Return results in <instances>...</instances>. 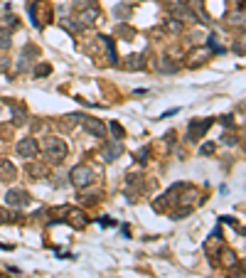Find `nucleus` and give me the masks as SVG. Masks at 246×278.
<instances>
[{
  "instance_id": "obj_2",
  "label": "nucleus",
  "mask_w": 246,
  "mask_h": 278,
  "mask_svg": "<svg viewBox=\"0 0 246 278\" xmlns=\"http://www.w3.org/2000/svg\"><path fill=\"white\" fill-rule=\"evenodd\" d=\"M96 170L91 165H76L72 172H69V182L74 187H79V190H84V187L94 185L96 182Z\"/></svg>"
},
{
  "instance_id": "obj_17",
  "label": "nucleus",
  "mask_w": 246,
  "mask_h": 278,
  "mask_svg": "<svg viewBox=\"0 0 246 278\" xmlns=\"http://www.w3.org/2000/svg\"><path fill=\"white\" fill-rule=\"evenodd\" d=\"M207 44H209V50H212V52H217V55H222V52H224V47H219V42H217V35H209Z\"/></svg>"
},
{
  "instance_id": "obj_32",
  "label": "nucleus",
  "mask_w": 246,
  "mask_h": 278,
  "mask_svg": "<svg viewBox=\"0 0 246 278\" xmlns=\"http://www.w3.org/2000/svg\"><path fill=\"white\" fill-rule=\"evenodd\" d=\"M234 50L239 52V57H244V42H239V44H234Z\"/></svg>"
},
{
  "instance_id": "obj_26",
  "label": "nucleus",
  "mask_w": 246,
  "mask_h": 278,
  "mask_svg": "<svg viewBox=\"0 0 246 278\" xmlns=\"http://www.w3.org/2000/svg\"><path fill=\"white\" fill-rule=\"evenodd\" d=\"M148 155H151V146H143V148H140V150H138V153H135V158H138L140 163H143V160H145Z\"/></svg>"
},
{
  "instance_id": "obj_11",
  "label": "nucleus",
  "mask_w": 246,
  "mask_h": 278,
  "mask_svg": "<svg viewBox=\"0 0 246 278\" xmlns=\"http://www.w3.org/2000/svg\"><path fill=\"white\" fill-rule=\"evenodd\" d=\"M123 69H126V72H138V69H145V57H143V55L126 57V62H123Z\"/></svg>"
},
{
  "instance_id": "obj_35",
  "label": "nucleus",
  "mask_w": 246,
  "mask_h": 278,
  "mask_svg": "<svg viewBox=\"0 0 246 278\" xmlns=\"http://www.w3.org/2000/svg\"><path fill=\"white\" fill-rule=\"evenodd\" d=\"M99 222H101V224H104V226H114V219H99Z\"/></svg>"
},
{
  "instance_id": "obj_27",
  "label": "nucleus",
  "mask_w": 246,
  "mask_h": 278,
  "mask_svg": "<svg viewBox=\"0 0 246 278\" xmlns=\"http://www.w3.org/2000/svg\"><path fill=\"white\" fill-rule=\"evenodd\" d=\"M214 150H217V146H214V143H205V146L200 148V155H212Z\"/></svg>"
},
{
  "instance_id": "obj_28",
  "label": "nucleus",
  "mask_w": 246,
  "mask_h": 278,
  "mask_svg": "<svg viewBox=\"0 0 246 278\" xmlns=\"http://www.w3.org/2000/svg\"><path fill=\"white\" fill-rule=\"evenodd\" d=\"M89 5H94V0H74L76 10H84V8H89Z\"/></svg>"
},
{
  "instance_id": "obj_29",
  "label": "nucleus",
  "mask_w": 246,
  "mask_h": 278,
  "mask_svg": "<svg viewBox=\"0 0 246 278\" xmlns=\"http://www.w3.org/2000/svg\"><path fill=\"white\" fill-rule=\"evenodd\" d=\"M222 138H224V143H227V146H236V141H239V138H236V135H231V133H224Z\"/></svg>"
},
{
  "instance_id": "obj_36",
  "label": "nucleus",
  "mask_w": 246,
  "mask_h": 278,
  "mask_svg": "<svg viewBox=\"0 0 246 278\" xmlns=\"http://www.w3.org/2000/svg\"><path fill=\"white\" fill-rule=\"evenodd\" d=\"M5 67H8V62H5V59H3V62H0V69H5Z\"/></svg>"
},
{
  "instance_id": "obj_7",
  "label": "nucleus",
  "mask_w": 246,
  "mask_h": 278,
  "mask_svg": "<svg viewBox=\"0 0 246 278\" xmlns=\"http://www.w3.org/2000/svg\"><path fill=\"white\" fill-rule=\"evenodd\" d=\"M123 153V146H121V141H109L104 148H101V160L104 163H114L116 158Z\"/></svg>"
},
{
  "instance_id": "obj_20",
  "label": "nucleus",
  "mask_w": 246,
  "mask_h": 278,
  "mask_svg": "<svg viewBox=\"0 0 246 278\" xmlns=\"http://www.w3.org/2000/svg\"><path fill=\"white\" fill-rule=\"evenodd\" d=\"M59 25H62V27H67L69 32H79V30L84 27V25H79V22H72V20H59Z\"/></svg>"
},
{
  "instance_id": "obj_12",
  "label": "nucleus",
  "mask_w": 246,
  "mask_h": 278,
  "mask_svg": "<svg viewBox=\"0 0 246 278\" xmlns=\"http://www.w3.org/2000/svg\"><path fill=\"white\" fill-rule=\"evenodd\" d=\"M10 111H13V123L15 126H25L27 123V111L18 106V104H10Z\"/></svg>"
},
{
  "instance_id": "obj_9",
  "label": "nucleus",
  "mask_w": 246,
  "mask_h": 278,
  "mask_svg": "<svg viewBox=\"0 0 246 278\" xmlns=\"http://www.w3.org/2000/svg\"><path fill=\"white\" fill-rule=\"evenodd\" d=\"M67 217H64V222H69L72 226H79V229H84L86 224H89V217L84 214V212H79V209H69L67 207V212H64Z\"/></svg>"
},
{
  "instance_id": "obj_21",
  "label": "nucleus",
  "mask_w": 246,
  "mask_h": 278,
  "mask_svg": "<svg viewBox=\"0 0 246 278\" xmlns=\"http://www.w3.org/2000/svg\"><path fill=\"white\" fill-rule=\"evenodd\" d=\"M13 44V39H10V32L8 30H0V50H8Z\"/></svg>"
},
{
  "instance_id": "obj_6",
  "label": "nucleus",
  "mask_w": 246,
  "mask_h": 278,
  "mask_svg": "<svg viewBox=\"0 0 246 278\" xmlns=\"http://www.w3.org/2000/svg\"><path fill=\"white\" fill-rule=\"evenodd\" d=\"M214 123V118H205V121H192L189 123V130H187V138L189 141H197V138H202L205 133L209 130V126Z\"/></svg>"
},
{
  "instance_id": "obj_19",
  "label": "nucleus",
  "mask_w": 246,
  "mask_h": 278,
  "mask_svg": "<svg viewBox=\"0 0 246 278\" xmlns=\"http://www.w3.org/2000/svg\"><path fill=\"white\" fill-rule=\"evenodd\" d=\"M128 13H131V8H128V5L114 8V18H118V20H128Z\"/></svg>"
},
{
  "instance_id": "obj_8",
  "label": "nucleus",
  "mask_w": 246,
  "mask_h": 278,
  "mask_svg": "<svg viewBox=\"0 0 246 278\" xmlns=\"http://www.w3.org/2000/svg\"><path fill=\"white\" fill-rule=\"evenodd\" d=\"M96 20H101V10L96 8V5H89V8H84V10H79V25H94Z\"/></svg>"
},
{
  "instance_id": "obj_3",
  "label": "nucleus",
  "mask_w": 246,
  "mask_h": 278,
  "mask_svg": "<svg viewBox=\"0 0 246 278\" xmlns=\"http://www.w3.org/2000/svg\"><path fill=\"white\" fill-rule=\"evenodd\" d=\"M81 118V128L94 138H106V123L101 118H91V116H79Z\"/></svg>"
},
{
  "instance_id": "obj_14",
  "label": "nucleus",
  "mask_w": 246,
  "mask_h": 278,
  "mask_svg": "<svg viewBox=\"0 0 246 278\" xmlns=\"http://www.w3.org/2000/svg\"><path fill=\"white\" fill-rule=\"evenodd\" d=\"M222 266H227V268H234L236 266V254L234 251H222Z\"/></svg>"
},
{
  "instance_id": "obj_34",
  "label": "nucleus",
  "mask_w": 246,
  "mask_h": 278,
  "mask_svg": "<svg viewBox=\"0 0 246 278\" xmlns=\"http://www.w3.org/2000/svg\"><path fill=\"white\" fill-rule=\"evenodd\" d=\"M222 222H227V224H234V226H236V219H234V217H222Z\"/></svg>"
},
{
  "instance_id": "obj_31",
  "label": "nucleus",
  "mask_w": 246,
  "mask_h": 278,
  "mask_svg": "<svg viewBox=\"0 0 246 278\" xmlns=\"http://www.w3.org/2000/svg\"><path fill=\"white\" fill-rule=\"evenodd\" d=\"M175 113H180V109H170V111H165L160 118H170V116H175Z\"/></svg>"
},
{
  "instance_id": "obj_30",
  "label": "nucleus",
  "mask_w": 246,
  "mask_h": 278,
  "mask_svg": "<svg viewBox=\"0 0 246 278\" xmlns=\"http://www.w3.org/2000/svg\"><path fill=\"white\" fill-rule=\"evenodd\" d=\"M27 172H30V175H42L44 170H42V167H37V165H30V167H27Z\"/></svg>"
},
{
  "instance_id": "obj_16",
  "label": "nucleus",
  "mask_w": 246,
  "mask_h": 278,
  "mask_svg": "<svg viewBox=\"0 0 246 278\" xmlns=\"http://www.w3.org/2000/svg\"><path fill=\"white\" fill-rule=\"evenodd\" d=\"M109 128H111V133H114L116 138L121 141V138H126V130H123V126L118 123V121H114V123H109Z\"/></svg>"
},
{
  "instance_id": "obj_18",
  "label": "nucleus",
  "mask_w": 246,
  "mask_h": 278,
  "mask_svg": "<svg viewBox=\"0 0 246 278\" xmlns=\"http://www.w3.org/2000/svg\"><path fill=\"white\" fill-rule=\"evenodd\" d=\"M101 39V42H104V44H106V52H109V59H111V62H116V52H114V39L111 37H99Z\"/></svg>"
},
{
  "instance_id": "obj_1",
  "label": "nucleus",
  "mask_w": 246,
  "mask_h": 278,
  "mask_svg": "<svg viewBox=\"0 0 246 278\" xmlns=\"http://www.w3.org/2000/svg\"><path fill=\"white\" fill-rule=\"evenodd\" d=\"M42 150H44V158L50 163H62L67 158V143L62 138H57V135H47L42 141Z\"/></svg>"
},
{
  "instance_id": "obj_15",
  "label": "nucleus",
  "mask_w": 246,
  "mask_h": 278,
  "mask_svg": "<svg viewBox=\"0 0 246 278\" xmlns=\"http://www.w3.org/2000/svg\"><path fill=\"white\" fill-rule=\"evenodd\" d=\"M158 69H160V72H177V64L172 62L170 57H163V62L158 64Z\"/></svg>"
},
{
  "instance_id": "obj_25",
  "label": "nucleus",
  "mask_w": 246,
  "mask_h": 278,
  "mask_svg": "<svg viewBox=\"0 0 246 278\" xmlns=\"http://www.w3.org/2000/svg\"><path fill=\"white\" fill-rule=\"evenodd\" d=\"M165 30H170V32H180V30H182V25H180V22H177V20H168V22H165Z\"/></svg>"
},
{
  "instance_id": "obj_33",
  "label": "nucleus",
  "mask_w": 246,
  "mask_h": 278,
  "mask_svg": "<svg viewBox=\"0 0 246 278\" xmlns=\"http://www.w3.org/2000/svg\"><path fill=\"white\" fill-rule=\"evenodd\" d=\"M231 118H234V116H222V123H224V126H231Z\"/></svg>"
},
{
  "instance_id": "obj_37",
  "label": "nucleus",
  "mask_w": 246,
  "mask_h": 278,
  "mask_svg": "<svg viewBox=\"0 0 246 278\" xmlns=\"http://www.w3.org/2000/svg\"><path fill=\"white\" fill-rule=\"evenodd\" d=\"M0 109H3V106H0Z\"/></svg>"
},
{
  "instance_id": "obj_10",
  "label": "nucleus",
  "mask_w": 246,
  "mask_h": 278,
  "mask_svg": "<svg viewBox=\"0 0 246 278\" xmlns=\"http://www.w3.org/2000/svg\"><path fill=\"white\" fill-rule=\"evenodd\" d=\"M15 177H18V167L13 165L10 160L3 158V160H0V180H3V182H13Z\"/></svg>"
},
{
  "instance_id": "obj_22",
  "label": "nucleus",
  "mask_w": 246,
  "mask_h": 278,
  "mask_svg": "<svg viewBox=\"0 0 246 278\" xmlns=\"http://www.w3.org/2000/svg\"><path fill=\"white\" fill-rule=\"evenodd\" d=\"M189 212H192V207H177V209L172 212V219H185Z\"/></svg>"
},
{
  "instance_id": "obj_24",
  "label": "nucleus",
  "mask_w": 246,
  "mask_h": 278,
  "mask_svg": "<svg viewBox=\"0 0 246 278\" xmlns=\"http://www.w3.org/2000/svg\"><path fill=\"white\" fill-rule=\"evenodd\" d=\"M0 27H18V20L13 18V15H8V18H0Z\"/></svg>"
},
{
  "instance_id": "obj_4",
  "label": "nucleus",
  "mask_w": 246,
  "mask_h": 278,
  "mask_svg": "<svg viewBox=\"0 0 246 278\" xmlns=\"http://www.w3.org/2000/svg\"><path fill=\"white\" fill-rule=\"evenodd\" d=\"M30 202H32V197L27 190H10L5 195V204H10V207H27Z\"/></svg>"
},
{
  "instance_id": "obj_23",
  "label": "nucleus",
  "mask_w": 246,
  "mask_h": 278,
  "mask_svg": "<svg viewBox=\"0 0 246 278\" xmlns=\"http://www.w3.org/2000/svg\"><path fill=\"white\" fill-rule=\"evenodd\" d=\"M35 74L37 76H50L52 74V67H50V64H37V67H35Z\"/></svg>"
},
{
  "instance_id": "obj_13",
  "label": "nucleus",
  "mask_w": 246,
  "mask_h": 278,
  "mask_svg": "<svg viewBox=\"0 0 246 278\" xmlns=\"http://www.w3.org/2000/svg\"><path fill=\"white\" fill-rule=\"evenodd\" d=\"M20 214L18 212H8V209H0V224H18Z\"/></svg>"
},
{
  "instance_id": "obj_5",
  "label": "nucleus",
  "mask_w": 246,
  "mask_h": 278,
  "mask_svg": "<svg viewBox=\"0 0 246 278\" xmlns=\"http://www.w3.org/2000/svg\"><path fill=\"white\" fill-rule=\"evenodd\" d=\"M39 153V146L35 138H22L18 143V155L20 158H27V160H32L35 155Z\"/></svg>"
}]
</instances>
